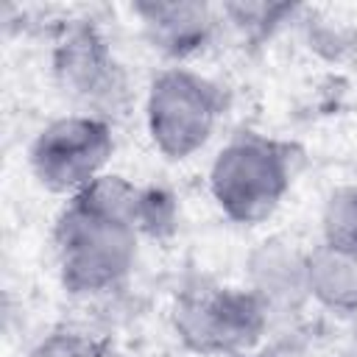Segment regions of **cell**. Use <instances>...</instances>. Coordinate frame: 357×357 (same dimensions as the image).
I'll use <instances>...</instances> for the list:
<instances>
[{"label":"cell","mask_w":357,"mask_h":357,"mask_svg":"<svg viewBox=\"0 0 357 357\" xmlns=\"http://www.w3.org/2000/svg\"><path fill=\"white\" fill-rule=\"evenodd\" d=\"M142 184L103 173L64 201L50 229V251L64 293L100 298L120 290L139 259Z\"/></svg>","instance_id":"6da1fadb"},{"label":"cell","mask_w":357,"mask_h":357,"mask_svg":"<svg viewBox=\"0 0 357 357\" xmlns=\"http://www.w3.org/2000/svg\"><path fill=\"white\" fill-rule=\"evenodd\" d=\"M296 178L293 148L243 128L212 156L206 190L218 212L237 226H259L276 215Z\"/></svg>","instance_id":"7a4b0ae2"},{"label":"cell","mask_w":357,"mask_h":357,"mask_svg":"<svg viewBox=\"0 0 357 357\" xmlns=\"http://www.w3.org/2000/svg\"><path fill=\"white\" fill-rule=\"evenodd\" d=\"M229 112L226 86L201 70L167 64L145 86V134L167 162L198 156L218 134Z\"/></svg>","instance_id":"3957f363"},{"label":"cell","mask_w":357,"mask_h":357,"mask_svg":"<svg viewBox=\"0 0 357 357\" xmlns=\"http://www.w3.org/2000/svg\"><path fill=\"white\" fill-rule=\"evenodd\" d=\"M170 324L192 354L240 357L268 335L271 307L245 284H195L176 296Z\"/></svg>","instance_id":"277c9868"},{"label":"cell","mask_w":357,"mask_h":357,"mask_svg":"<svg viewBox=\"0 0 357 357\" xmlns=\"http://www.w3.org/2000/svg\"><path fill=\"white\" fill-rule=\"evenodd\" d=\"M50 75L75 112L114 123L131 109L134 89L128 70L95 22L78 20L61 25L50 50Z\"/></svg>","instance_id":"5b68a950"},{"label":"cell","mask_w":357,"mask_h":357,"mask_svg":"<svg viewBox=\"0 0 357 357\" xmlns=\"http://www.w3.org/2000/svg\"><path fill=\"white\" fill-rule=\"evenodd\" d=\"M114 148L117 139L112 120L67 112L33 134L28 145V167L45 192L70 201L109 173Z\"/></svg>","instance_id":"8992f818"},{"label":"cell","mask_w":357,"mask_h":357,"mask_svg":"<svg viewBox=\"0 0 357 357\" xmlns=\"http://www.w3.org/2000/svg\"><path fill=\"white\" fill-rule=\"evenodd\" d=\"M131 14L148 47L178 67L209 53L226 28L220 6L201 0H137L131 3Z\"/></svg>","instance_id":"52a82bcc"},{"label":"cell","mask_w":357,"mask_h":357,"mask_svg":"<svg viewBox=\"0 0 357 357\" xmlns=\"http://www.w3.org/2000/svg\"><path fill=\"white\" fill-rule=\"evenodd\" d=\"M245 287H251L271 312L298 307L307 298V248L282 234L265 237L245 257Z\"/></svg>","instance_id":"ba28073f"},{"label":"cell","mask_w":357,"mask_h":357,"mask_svg":"<svg viewBox=\"0 0 357 357\" xmlns=\"http://www.w3.org/2000/svg\"><path fill=\"white\" fill-rule=\"evenodd\" d=\"M307 298L335 315H357V257L324 243L307 248Z\"/></svg>","instance_id":"9c48e42d"},{"label":"cell","mask_w":357,"mask_h":357,"mask_svg":"<svg viewBox=\"0 0 357 357\" xmlns=\"http://www.w3.org/2000/svg\"><path fill=\"white\" fill-rule=\"evenodd\" d=\"M321 243L357 257V184H337L321 204Z\"/></svg>","instance_id":"30bf717a"},{"label":"cell","mask_w":357,"mask_h":357,"mask_svg":"<svg viewBox=\"0 0 357 357\" xmlns=\"http://www.w3.org/2000/svg\"><path fill=\"white\" fill-rule=\"evenodd\" d=\"M298 8L287 3H223V25L234 28L240 36L251 42H262L273 36Z\"/></svg>","instance_id":"8fae6325"},{"label":"cell","mask_w":357,"mask_h":357,"mask_svg":"<svg viewBox=\"0 0 357 357\" xmlns=\"http://www.w3.org/2000/svg\"><path fill=\"white\" fill-rule=\"evenodd\" d=\"M178 229V201L162 184H142L139 234L148 240H167Z\"/></svg>","instance_id":"7c38bea8"},{"label":"cell","mask_w":357,"mask_h":357,"mask_svg":"<svg viewBox=\"0 0 357 357\" xmlns=\"http://www.w3.org/2000/svg\"><path fill=\"white\" fill-rule=\"evenodd\" d=\"M28 357H103V351L84 332L61 329V332H53L50 337H45Z\"/></svg>","instance_id":"4fadbf2b"}]
</instances>
